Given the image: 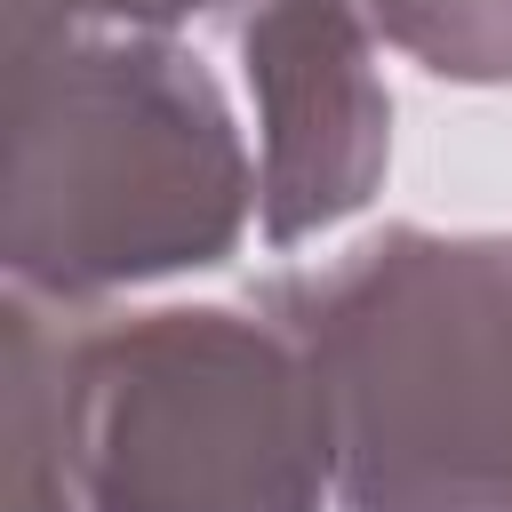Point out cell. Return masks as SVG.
Wrapping results in <instances>:
<instances>
[{
	"instance_id": "obj_5",
	"label": "cell",
	"mask_w": 512,
	"mask_h": 512,
	"mask_svg": "<svg viewBox=\"0 0 512 512\" xmlns=\"http://www.w3.org/2000/svg\"><path fill=\"white\" fill-rule=\"evenodd\" d=\"M64 304L8 288V512H88L64 400Z\"/></svg>"
},
{
	"instance_id": "obj_4",
	"label": "cell",
	"mask_w": 512,
	"mask_h": 512,
	"mask_svg": "<svg viewBox=\"0 0 512 512\" xmlns=\"http://www.w3.org/2000/svg\"><path fill=\"white\" fill-rule=\"evenodd\" d=\"M240 72L256 96V232L296 248L360 216L392 168V96L360 0H256Z\"/></svg>"
},
{
	"instance_id": "obj_3",
	"label": "cell",
	"mask_w": 512,
	"mask_h": 512,
	"mask_svg": "<svg viewBox=\"0 0 512 512\" xmlns=\"http://www.w3.org/2000/svg\"><path fill=\"white\" fill-rule=\"evenodd\" d=\"M88 512H328L336 448L304 344L264 304H160L64 328Z\"/></svg>"
},
{
	"instance_id": "obj_2",
	"label": "cell",
	"mask_w": 512,
	"mask_h": 512,
	"mask_svg": "<svg viewBox=\"0 0 512 512\" xmlns=\"http://www.w3.org/2000/svg\"><path fill=\"white\" fill-rule=\"evenodd\" d=\"M256 304L320 376L336 512H512V232L384 224Z\"/></svg>"
},
{
	"instance_id": "obj_6",
	"label": "cell",
	"mask_w": 512,
	"mask_h": 512,
	"mask_svg": "<svg viewBox=\"0 0 512 512\" xmlns=\"http://www.w3.org/2000/svg\"><path fill=\"white\" fill-rule=\"evenodd\" d=\"M360 16L432 80L512 88V0H360Z\"/></svg>"
},
{
	"instance_id": "obj_7",
	"label": "cell",
	"mask_w": 512,
	"mask_h": 512,
	"mask_svg": "<svg viewBox=\"0 0 512 512\" xmlns=\"http://www.w3.org/2000/svg\"><path fill=\"white\" fill-rule=\"evenodd\" d=\"M72 24H112V32H168V24H192V16H216V8H240V0H56ZM256 8V0H248Z\"/></svg>"
},
{
	"instance_id": "obj_1",
	"label": "cell",
	"mask_w": 512,
	"mask_h": 512,
	"mask_svg": "<svg viewBox=\"0 0 512 512\" xmlns=\"http://www.w3.org/2000/svg\"><path fill=\"white\" fill-rule=\"evenodd\" d=\"M256 216V168L216 72L168 32H80L8 0V288L96 304L208 272Z\"/></svg>"
}]
</instances>
